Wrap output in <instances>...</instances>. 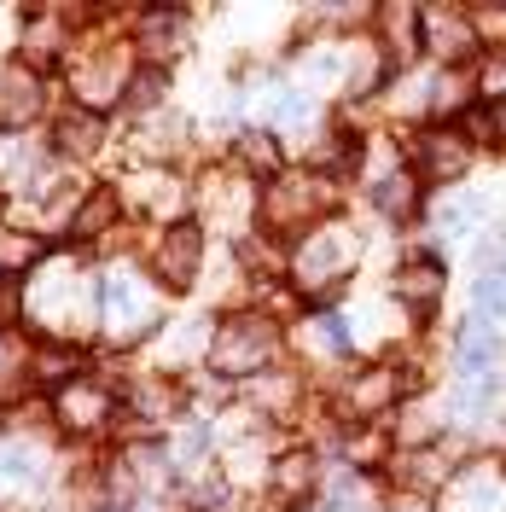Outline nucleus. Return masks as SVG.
<instances>
[{
  "instance_id": "f257e3e1",
  "label": "nucleus",
  "mask_w": 506,
  "mask_h": 512,
  "mask_svg": "<svg viewBox=\"0 0 506 512\" xmlns=\"http://www.w3.org/2000/svg\"><path fill=\"white\" fill-rule=\"evenodd\" d=\"M274 344H280L274 320L233 315V320H222V332H216V344H210V367H216V373H227V379L262 373V367H268V355H274Z\"/></svg>"
},
{
  "instance_id": "f03ea898",
  "label": "nucleus",
  "mask_w": 506,
  "mask_h": 512,
  "mask_svg": "<svg viewBox=\"0 0 506 512\" xmlns=\"http://www.w3.org/2000/svg\"><path fill=\"white\" fill-rule=\"evenodd\" d=\"M419 30H425V47L454 70V64H472L483 53V35H477V12L466 6H425L419 12Z\"/></svg>"
},
{
  "instance_id": "7ed1b4c3",
  "label": "nucleus",
  "mask_w": 506,
  "mask_h": 512,
  "mask_svg": "<svg viewBox=\"0 0 506 512\" xmlns=\"http://www.w3.org/2000/svg\"><path fill=\"white\" fill-rule=\"evenodd\" d=\"M466 169H472V140L460 128H425L413 140V175L419 181L454 187V181H466Z\"/></svg>"
},
{
  "instance_id": "20e7f679",
  "label": "nucleus",
  "mask_w": 506,
  "mask_h": 512,
  "mask_svg": "<svg viewBox=\"0 0 506 512\" xmlns=\"http://www.w3.org/2000/svg\"><path fill=\"white\" fill-rule=\"evenodd\" d=\"M501 326L495 320H460V332H454V373H460V384H489V379H501Z\"/></svg>"
},
{
  "instance_id": "39448f33",
  "label": "nucleus",
  "mask_w": 506,
  "mask_h": 512,
  "mask_svg": "<svg viewBox=\"0 0 506 512\" xmlns=\"http://www.w3.org/2000/svg\"><path fill=\"white\" fill-rule=\"evenodd\" d=\"M315 210H320V187L309 175H285V181H274V187L262 192V222L274 227V233H303V227H315Z\"/></svg>"
},
{
  "instance_id": "423d86ee",
  "label": "nucleus",
  "mask_w": 506,
  "mask_h": 512,
  "mask_svg": "<svg viewBox=\"0 0 506 512\" xmlns=\"http://www.w3.org/2000/svg\"><path fill=\"white\" fill-rule=\"evenodd\" d=\"M198 256H204V239L192 222H175L158 239V256H152V274H158L169 291H187L198 280Z\"/></svg>"
},
{
  "instance_id": "0eeeda50",
  "label": "nucleus",
  "mask_w": 506,
  "mask_h": 512,
  "mask_svg": "<svg viewBox=\"0 0 506 512\" xmlns=\"http://www.w3.org/2000/svg\"><path fill=\"white\" fill-rule=\"evenodd\" d=\"M315 483H320V466H315V454H280L274 466H268V501L280 512H297L303 501H315Z\"/></svg>"
},
{
  "instance_id": "6e6552de",
  "label": "nucleus",
  "mask_w": 506,
  "mask_h": 512,
  "mask_svg": "<svg viewBox=\"0 0 506 512\" xmlns=\"http://www.w3.org/2000/svg\"><path fill=\"white\" fill-rule=\"evenodd\" d=\"M443 268L431 262V256H413V262H402L396 268V303L408 309V315H419V320H431L437 315V303H443Z\"/></svg>"
},
{
  "instance_id": "1a4fd4ad",
  "label": "nucleus",
  "mask_w": 506,
  "mask_h": 512,
  "mask_svg": "<svg viewBox=\"0 0 506 512\" xmlns=\"http://www.w3.org/2000/svg\"><path fill=\"white\" fill-rule=\"evenodd\" d=\"M344 274H349V245L332 233V227H320L315 245L297 256V280H303L309 291H332V286H344Z\"/></svg>"
},
{
  "instance_id": "9d476101",
  "label": "nucleus",
  "mask_w": 506,
  "mask_h": 512,
  "mask_svg": "<svg viewBox=\"0 0 506 512\" xmlns=\"http://www.w3.org/2000/svg\"><path fill=\"white\" fill-rule=\"evenodd\" d=\"M402 390H408V379H402L396 367H367L361 379L349 384V408L361 419H373V414H384V408H396Z\"/></svg>"
},
{
  "instance_id": "9b49d317",
  "label": "nucleus",
  "mask_w": 506,
  "mask_h": 512,
  "mask_svg": "<svg viewBox=\"0 0 506 512\" xmlns=\"http://www.w3.org/2000/svg\"><path fill=\"white\" fill-rule=\"evenodd\" d=\"M41 105V88L24 64H0V128H24Z\"/></svg>"
},
{
  "instance_id": "f8f14e48",
  "label": "nucleus",
  "mask_w": 506,
  "mask_h": 512,
  "mask_svg": "<svg viewBox=\"0 0 506 512\" xmlns=\"http://www.w3.org/2000/svg\"><path fill=\"white\" fill-rule=\"evenodd\" d=\"M59 414H64L70 431H99L105 414H111V396H105L94 379H76V384H64L59 390Z\"/></svg>"
},
{
  "instance_id": "ddd939ff",
  "label": "nucleus",
  "mask_w": 506,
  "mask_h": 512,
  "mask_svg": "<svg viewBox=\"0 0 506 512\" xmlns=\"http://www.w3.org/2000/svg\"><path fill=\"white\" fill-rule=\"evenodd\" d=\"M99 140H105L99 111H64L59 123H53V152L59 158H94Z\"/></svg>"
},
{
  "instance_id": "4468645a",
  "label": "nucleus",
  "mask_w": 506,
  "mask_h": 512,
  "mask_svg": "<svg viewBox=\"0 0 506 512\" xmlns=\"http://www.w3.org/2000/svg\"><path fill=\"white\" fill-rule=\"evenodd\" d=\"M105 315H111V326H134V332H146V326H152V297H146V291L134 286V280H105Z\"/></svg>"
},
{
  "instance_id": "2eb2a0df",
  "label": "nucleus",
  "mask_w": 506,
  "mask_h": 512,
  "mask_svg": "<svg viewBox=\"0 0 506 512\" xmlns=\"http://www.w3.org/2000/svg\"><path fill=\"white\" fill-rule=\"evenodd\" d=\"M373 204H379L390 222H408L413 210H419V175H402V169L384 175L379 187H373Z\"/></svg>"
},
{
  "instance_id": "dca6fc26",
  "label": "nucleus",
  "mask_w": 506,
  "mask_h": 512,
  "mask_svg": "<svg viewBox=\"0 0 506 512\" xmlns=\"http://www.w3.org/2000/svg\"><path fill=\"white\" fill-rule=\"evenodd\" d=\"M111 222H117V192L111 187H94L88 192V204H76V216H70L76 233H105Z\"/></svg>"
},
{
  "instance_id": "f3484780",
  "label": "nucleus",
  "mask_w": 506,
  "mask_h": 512,
  "mask_svg": "<svg viewBox=\"0 0 506 512\" xmlns=\"http://www.w3.org/2000/svg\"><path fill=\"white\" fill-rule=\"evenodd\" d=\"M483 210H489V204H483L477 192H454L443 210H437V227H443L448 239H454V233H472V227L483 222Z\"/></svg>"
},
{
  "instance_id": "a211bd4d",
  "label": "nucleus",
  "mask_w": 506,
  "mask_h": 512,
  "mask_svg": "<svg viewBox=\"0 0 506 512\" xmlns=\"http://www.w3.org/2000/svg\"><path fill=\"white\" fill-rule=\"evenodd\" d=\"M454 478V466H443V454H408V466H402V483H413V489H437V483Z\"/></svg>"
},
{
  "instance_id": "6ab92c4d",
  "label": "nucleus",
  "mask_w": 506,
  "mask_h": 512,
  "mask_svg": "<svg viewBox=\"0 0 506 512\" xmlns=\"http://www.w3.org/2000/svg\"><path fill=\"white\" fill-rule=\"evenodd\" d=\"M41 478V460L30 443H6L0 448V483H35Z\"/></svg>"
},
{
  "instance_id": "aec40b11",
  "label": "nucleus",
  "mask_w": 506,
  "mask_h": 512,
  "mask_svg": "<svg viewBox=\"0 0 506 512\" xmlns=\"http://www.w3.org/2000/svg\"><path fill=\"white\" fill-rule=\"evenodd\" d=\"M501 483L506 478H460V512H501Z\"/></svg>"
},
{
  "instance_id": "412c9836",
  "label": "nucleus",
  "mask_w": 506,
  "mask_h": 512,
  "mask_svg": "<svg viewBox=\"0 0 506 512\" xmlns=\"http://www.w3.org/2000/svg\"><path fill=\"white\" fill-rule=\"evenodd\" d=\"M472 297H477V315L483 320H501L506 315V274H483Z\"/></svg>"
},
{
  "instance_id": "4be33fe9",
  "label": "nucleus",
  "mask_w": 506,
  "mask_h": 512,
  "mask_svg": "<svg viewBox=\"0 0 506 512\" xmlns=\"http://www.w3.org/2000/svg\"><path fill=\"white\" fill-rule=\"evenodd\" d=\"M134 402H140V408H152V419L175 414V390H169L163 379H146V384H134Z\"/></svg>"
},
{
  "instance_id": "5701e85b",
  "label": "nucleus",
  "mask_w": 506,
  "mask_h": 512,
  "mask_svg": "<svg viewBox=\"0 0 506 512\" xmlns=\"http://www.w3.org/2000/svg\"><path fill=\"white\" fill-rule=\"evenodd\" d=\"M239 158L251 163V169H262V175H268V169L280 163V152H274V140H268V134H245V140H239Z\"/></svg>"
},
{
  "instance_id": "b1692460",
  "label": "nucleus",
  "mask_w": 506,
  "mask_h": 512,
  "mask_svg": "<svg viewBox=\"0 0 506 512\" xmlns=\"http://www.w3.org/2000/svg\"><path fill=\"white\" fill-rule=\"evenodd\" d=\"M158 94H163V70H146V76L134 82V99H128V105L146 111V105H158Z\"/></svg>"
},
{
  "instance_id": "393cba45",
  "label": "nucleus",
  "mask_w": 506,
  "mask_h": 512,
  "mask_svg": "<svg viewBox=\"0 0 506 512\" xmlns=\"http://www.w3.org/2000/svg\"><path fill=\"white\" fill-rule=\"evenodd\" d=\"M18 303H24V297H18V274H0V326L18 320Z\"/></svg>"
},
{
  "instance_id": "a878e982",
  "label": "nucleus",
  "mask_w": 506,
  "mask_h": 512,
  "mask_svg": "<svg viewBox=\"0 0 506 512\" xmlns=\"http://www.w3.org/2000/svg\"><path fill=\"white\" fill-rule=\"evenodd\" d=\"M390 512H431V501H425V495H408V501H396Z\"/></svg>"
},
{
  "instance_id": "bb28decb",
  "label": "nucleus",
  "mask_w": 506,
  "mask_h": 512,
  "mask_svg": "<svg viewBox=\"0 0 506 512\" xmlns=\"http://www.w3.org/2000/svg\"><path fill=\"white\" fill-rule=\"evenodd\" d=\"M12 379V350H6V338H0V384Z\"/></svg>"
},
{
  "instance_id": "cd10ccee",
  "label": "nucleus",
  "mask_w": 506,
  "mask_h": 512,
  "mask_svg": "<svg viewBox=\"0 0 506 512\" xmlns=\"http://www.w3.org/2000/svg\"><path fill=\"white\" fill-rule=\"evenodd\" d=\"M501 478H506V460H501Z\"/></svg>"
}]
</instances>
